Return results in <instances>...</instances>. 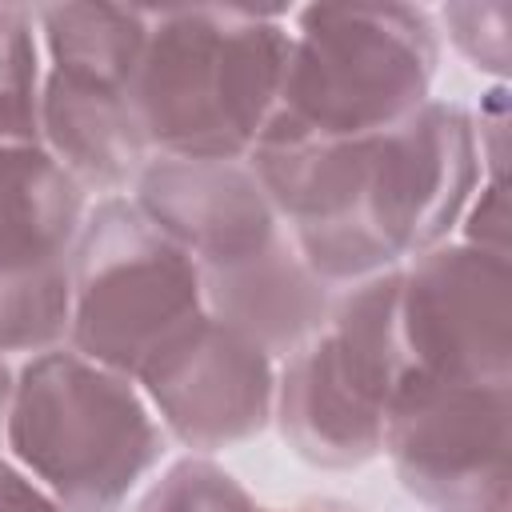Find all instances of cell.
Here are the masks:
<instances>
[{"label":"cell","instance_id":"5b68a950","mask_svg":"<svg viewBox=\"0 0 512 512\" xmlns=\"http://www.w3.org/2000/svg\"><path fill=\"white\" fill-rule=\"evenodd\" d=\"M68 288V348L132 380L176 332L204 316L196 260L132 196H100L88 208L68 260Z\"/></svg>","mask_w":512,"mask_h":512},{"label":"cell","instance_id":"44dd1931","mask_svg":"<svg viewBox=\"0 0 512 512\" xmlns=\"http://www.w3.org/2000/svg\"><path fill=\"white\" fill-rule=\"evenodd\" d=\"M12 376H16V368L8 364V356H0V444H4V416H8V396H12Z\"/></svg>","mask_w":512,"mask_h":512},{"label":"cell","instance_id":"3957f363","mask_svg":"<svg viewBox=\"0 0 512 512\" xmlns=\"http://www.w3.org/2000/svg\"><path fill=\"white\" fill-rule=\"evenodd\" d=\"M164 444L140 384L68 344L28 356L12 376L0 448L60 512H120Z\"/></svg>","mask_w":512,"mask_h":512},{"label":"cell","instance_id":"8fae6325","mask_svg":"<svg viewBox=\"0 0 512 512\" xmlns=\"http://www.w3.org/2000/svg\"><path fill=\"white\" fill-rule=\"evenodd\" d=\"M40 144L84 192L100 196H124L152 156L128 88L52 68L40 84Z\"/></svg>","mask_w":512,"mask_h":512},{"label":"cell","instance_id":"7c38bea8","mask_svg":"<svg viewBox=\"0 0 512 512\" xmlns=\"http://www.w3.org/2000/svg\"><path fill=\"white\" fill-rule=\"evenodd\" d=\"M200 292L212 320L236 328L272 360L304 344L332 308V288L312 276L288 232L240 264L200 272Z\"/></svg>","mask_w":512,"mask_h":512},{"label":"cell","instance_id":"4fadbf2b","mask_svg":"<svg viewBox=\"0 0 512 512\" xmlns=\"http://www.w3.org/2000/svg\"><path fill=\"white\" fill-rule=\"evenodd\" d=\"M88 216V192L44 152L20 144L0 152V288L64 272Z\"/></svg>","mask_w":512,"mask_h":512},{"label":"cell","instance_id":"9c48e42d","mask_svg":"<svg viewBox=\"0 0 512 512\" xmlns=\"http://www.w3.org/2000/svg\"><path fill=\"white\" fill-rule=\"evenodd\" d=\"M136 384L164 436L208 456L272 424L276 360L204 312L136 372Z\"/></svg>","mask_w":512,"mask_h":512},{"label":"cell","instance_id":"ba28073f","mask_svg":"<svg viewBox=\"0 0 512 512\" xmlns=\"http://www.w3.org/2000/svg\"><path fill=\"white\" fill-rule=\"evenodd\" d=\"M400 324L412 368L468 384H508V256L444 240L400 264Z\"/></svg>","mask_w":512,"mask_h":512},{"label":"cell","instance_id":"5bb4252c","mask_svg":"<svg viewBox=\"0 0 512 512\" xmlns=\"http://www.w3.org/2000/svg\"><path fill=\"white\" fill-rule=\"evenodd\" d=\"M44 68L128 88L148 44L152 8L136 4H32Z\"/></svg>","mask_w":512,"mask_h":512},{"label":"cell","instance_id":"ac0fdd59","mask_svg":"<svg viewBox=\"0 0 512 512\" xmlns=\"http://www.w3.org/2000/svg\"><path fill=\"white\" fill-rule=\"evenodd\" d=\"M456 228H460L464 244H472L480 252H492V256H508V196H504V184L484 180L476 188V196L468 200Z\"/></svg>","mask_w":512,"mask_h":512},{"label":"cell","instance_id":"8992f818","mask_svg":"<svg viewBox=\"0 0 512 512\" xmlns=\"http://www.w3.org/2000/svg\"><path fill=\"white\" fill-rule=\"evenodd\" d=\"M380 456L428 512H488L508 500V384L408 368L384 412Z\"/></svg>","mask_w":512,"mask_h":512},{"label":"cell","instance_id":"2e32d148","mask_svg":"<svg viewBox=\"0 0 512 512\" xmlns=\"http://www.w3.org/2000/svg\"><path fill=\"white\" fill-rule=\"evenodd\" d=\"M252 504L256 500L232 472L208 456L188 452L152 480L132 512H248Z\"/></svg>","mask_w":512,"mask_h":512},{"label":"cell","instance_id":"52a82bcc","mask_svg":"<svg viewBox=\"0 0 512 512\" xmlns=\"http://www.w3.org/2000/svg\"><path fill=\"white\" fill-rule=\"evenodd\" d=\"M480 184L476 124L452 100L432 96L396 128L368 136L364 208L392 264L444 244Z\"/></svg>","mask_w":512,"mask_h":512},{"label":"cell","instance_id":"e0dca14e","mask_svg":"<svg viewBox=\"0 0 512 512\" xmlns=\"http://www.w3.org/2000/svg\"><path fill=\"white\" fill-rule=\"evenodd\" d=\"M440 40L448 44L484 76L508 80L512 68V8L504 0H460L432 12Z\"/></svg>","mask_w":512,"mask_h":512},{"label":"cell","instance_id":"ffe728a7","mask_svg":"<svg viewBox=\"0 0 512 512\" xmlns=\"http://www.w3.org/2000/svg\"><path fill=\"white\" fill-rule=\"evenodd\" d=\"M248 512H356V508L336 504V500H304V504H288V508H260V504H252Z\"/></svg>","mask_w":512,"mask_h":512},{"label":"cell","instance_id":"7402d4cb","mask_svg":"<svg viewBox=\"0 0 512 512\" xmlns=\"http://www.w3.org/2000/svg\"><path fill=\"white\" fill-rule=\"evenodd\" d=\"M488 512H508V500H500V504H492Z\"/></svg>","mask_w":512,"mask_h":512},{"label":"cell","instance_id":"7a4b0ae2","mask_svg":"<svg viewBox=\"0 0 512 512\" xmlns=\"http://www.w3.org/2000/svg\"><path fill=\"white\" fill-rule=\"evenodd\" d=\"M440 32L420 4H304L288 12V64L268 140H364L432 100Z\"/></svg>","mask_w":512,"mask_h":512},{"label":"cell","instance_id":"9a60e30c","mask_svg":"<svg viewBox=\"0 0 512 512\" xmlns=\"http://www.w3.org/2000/svg\"><path fill=\"white\" fill-rule=\"evenodd\" d=\"M44 56L32 4H0V152L40 144Z\"/></svg>","mask_w":512,"mask_h":512},{"label":"cell","instance_id":"d6986e66","mask_svg":"<svg viewBox=\"0 0 512 512\" xmlns=\"http://www.w3.org/2000/svg\"><path fill=\"white\" fill-rule=\"evenodd\" d=\"M0 512H60V504L36 488L8 456H0Z\"/></svg>","mask_w":512,"mask_h":512},{"label":"cell","instance_id":"6da1fadb","mask_svg":"<svg viewBox=\"0 0 512 512\" xmlns=\"http://www.w3.org/2000/svg\"><path fill=\"white\" fill-rule=\"evenodd\" d=\"M292 8H152L128 100L152 156L248 160L264 136Z\"/></svg>","mask_w":512,"mask_h":512},{"label":"cell","instance_id":"30bf717a","mask_svg":"<svg viewBox=\"0 0 512 512\" xmlns=\"http://www.w3.org/2000/svg\"><path fill=\"white\" fill-rule=\"evenodd\" d=\"M128 196L200 272L240 264L284 236L248 160L148 156Z\"/></svg>","mask_w":512,"mask_h":512},{"label":"cell","instance_id":"277c9868","mask_svg":"<svg viewBox=\"0 0 512 512\" xmlns=\"http://www.w3.org/2000/svg\"><path fill=\"white\" fill-rule=\"evenodd\" d=\"M412 368L400 324V268L332 292L328 320L276 368L272 420L312 468H364L384 448V412Z\"/></svg>","mask_w":512,"mask_h":512}]
</instances>
